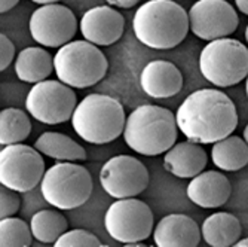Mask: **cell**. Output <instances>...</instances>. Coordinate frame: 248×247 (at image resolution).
Instances as JSON below:
<instances>
[{"label":"cell","instance_id":"obj_12","mask_svg":"<svg viewBox=\"0 0 248 247\" xmlns=\"http://www.w3.org/2000/svg\"><path fill=\"white\" fill-rule=\"evenodd\" d=\"M100 183L110 197L116 199L137 197L149 186V171L134 156L118 155L103 165Z\"/></svg>","mask_w":248,"mask_h":247},{"label":"cell","instance_id":"obj_36","mask_svg":"<svg viewBox=\"0 0 248 247\" xmlns=\"http://www.w3.org/2000/svg\"><path fill=\"white\" fill-rule=\"evenodd\" d=\"M245 40H247V45H248V26L245 29Z\"/></svg>","mask_w":248,"mask_h":247},{"label":"cell","instance_id":"obj_25","mask_svg":"<svg viewBox=\"0 0 248 247\" xmlns=\"http://www.w3.org/2000/svg\"><path fill=\"white\" fill-rule=\"evenodd\" d=\"M31 227L19 217H3L0 220V246L29 247L33 241Z\"/></svg>","mask_w":248,"mask_h":247},{"label":"cell","instance_id":"obj_34","mask_svg":"<svg viewBox=\"0 0 248 247\" xmlns=\"http://www.w3.org/2000/svg\"><path fill=\"white\" fill-rule=\"evenodd\" d=\"M244 140L248 143V124H247V127L244 128Z\"/></svg>","mask_w":248,"mask_h":247},{"label":"cell","instance_id":"obj_18","mask_svg":"<svg viewBox=\"0 0 248 247\" xmlns=\"http://www.w3.org/2000/svg\"><path fill=\"white\" fill-rule=\"evenodd\" d=\"M207 163L205 149L192 140L175 143L164 156V168L178 179H193L204 171Z\"/></svg>","mask_w":248,"mask_h":247},{"label":"cell","instance_id":"obj_28","mask_svg":"<svg viewBox=\"0 0 248 247\" xmlns=\"http://www.w3.org/2000/svg\"><path fill=\"white\" fill-rule=\"evenodd\" d=\"M15 45L6 34H0V70H6L14 61Z\"/></svg>","mask_w":248,"mask_h":247},{"label":"cell","instance_id":"obj_5","mask_svg":"<svg viewBox=\"0 0 248 247\" xmlns=\"http://www.w3.org/2000/svg\"><path fill=\"white\" fill-rule=\"evenodd\" d=\"M54 69L58 81L83 89L94 86L106 76L108 61L97 45L88 40H72L54 55Z\"/></svg>","mask_w":248,"mask_h":247},{"label":"cell","instance_id":"obj_13","mask_svg":"<svg viewBox=\"0 0 248 247\" xmlns=\"http://www.w3.org/2000/svg\"><path fill=\"white\" fill-rule=\"evenodd\" d=\"M187 14L192 33L207 42L233 34L239 24L235 8L226 0H198Z\"/></svg>","mask_w":248,"mask_h":247},{"label":"cell","instance_id":"obj_21","mask_svg":"<svg viewBox=\"0 0 248 247\" xmlns=\"http://www.w3.org/2000/svg\"><path fill=\"white\" fill-rule=\"evenodd\" d=\"M34 148L42 153L57 161H85L86 150L72 137L57 131H45L34 142Z\"/></svg>","mask_w":248,"mask_h":247},{"label":"cell","instance_id":"obj_6","mask_svg":"<svg viewBox=\"0 0 248 247\" xmlns=\"http://www.w3.org/2000/svg\"><path fill=\"white\" fill-rule=\"evenodd\" d=\"M93 177L86 167L60 161L45 171L40 182L42 197L55 209L73 210L83 206L93 194Z\"/></svg>","mask_w":248,"mask_h":247},{"label":"cell","instance_id":"obj_9","mask_svg":"<svg viewBox=\"0 0 248 247\" xmlns=\"http://www.w3.org/2000/svg\"><path fill=\"white\" fill-rule=\"evenodd\" d=\"M107 234L128 246L149 238L153 230V213L150 207L135 197L119 198L104 214Z\"/></svg>","mask_w":248,"mask_h":247},{"label":"cell","instance_id":"obj_30","mask_svg":"<svg viewBox=\"0 0 248 247\" xmlns=\"http://www.w3.org/2000/svg\"><path fill=\"white\" fill-rule=\"evenodd\" d=\"M19 0H0V12L2 14H6L9 12L14 6L18 5Z\"/></svg>","mask_w":248,"mask_h":247},{"label":"cell","instance_id":"obj_3","mask_svg":"<svg viewBox=\"0 0 248 247\" xmlns=\"http://www.w3.org/2000/svg\"><path fill=\"white\" fill-rule=\"evenodd\" d=\"M178 136L175 115L170 109L143 104L135 107L125 122L124 139L129 149L144 156H157L170 150Z\"/></svg>","mask_w":248,"mask_h":247},{"label":"cell","instance_id":"obj_23","mask_svg":"<svg viewBox=\"0 0 248 247\" xmlns=\"http://www.w3.org/2000/svg\"><path fill=\"white\" fill-rule=\"evenodd\" d=\"M31 132V122L24 110L8 107L0 112V145L22 143Z\"/></svg>","mask_w":248,"mask_h":247},{"label":"cell","instance_id":"obj_14","mask_svg":"<svg viewBox=\"0 0 248 247\" xmlns=\"http://www.w3.org/2000/svg\"><path fill=\"white\" fill-rule=\"evenodd\" d=\"M79 29L85 40L97 47H110L122 37L125 18L111 6H95L82 15Z\"/></svg>","mask_w":248,"mask_h":247},{"label":"cell","instance_id":"obj_24","mask_svg":"<svg viewBox=\"0 0 248 247\" xmlns=\"http://www.w3.org/2000/svg\"><path fill=\"white\" fill-rule=\"evenodd\" d=\"M33 237L45 244H55V241L69 231V222L57 210H40L33 214L31 222Z\"/></svg>","mask_w":248,"mask_h":247},{"label":"cell","instance_id":"obj_19","mask_svg":"<svg viewBox=\"0 0 248 247\" xmlns=\"http://www.w3.org/2000/svg\"><path fill=\"white\" fill-rule=\"evenodd\" d=\"M202 238L213 247H229L235 246L242 234L241 222L236 216L217 212L210 214L201 227Z\"/></svg>","mask_w":248,"mask_h":247},{"label":"cell","instance_id":"obj_27","mask_svg":"<svg viewBox=\"0 0 248 247\" xmlns=\"http://www.w3.org/2000/svg\"><path fill=\"white\" fill-rule=\"evenodd\" d=\"M21 207V198L16 191L2 185L0 188V217L14 216Z\"/></svg>","mask_w":248,"mask_h":247},{"label":"cell","instance_id":"obj_33","mask_svg":"<svg viewBox=\"0 0 248 247\" xmlns=\"http://www.w3.org/2000/svg\"><path fill=\"white\" fill-rule=\"evenodd\" d=\"M235 246H238V247H248V237H247V238L239 240Z\"/></svg>","mask_w":248,"mask_h":247},{"label":"cell","instance_id":"obj_1","mask_svg":"<svg viewBox=\"0 0 248 247\" xmlns=\"http://www.w3.org/2000/svg\"><path fill=\"white\" fill-rule=\"evenodd\" d=\"M178 130L187 140L214 145L229 137L238 127V112L232 99L220 89L193 91L175 114Z\"/></svg>","mask_w":248,"mask_h":247},{"label":"cell","instance_id":"obj_11","mask_svg":"<svg viewBox=\"0 0 248 247\" xmlns=\"http://www.w3.org/2000/svg\"><path fill=\"white\" fill-rule=\"evenodd\" d=\"M75 12L60 3L42 5L30 16V34L46 48H61L72 42L78 32Z\"/></svg>","mask_w":248,"mask_h":247},{"label":"cell","instance_id":"obj_31","mask_svg":"<svg viewBox=\"0 0 248 247\" xmlns=\"http://www.w3.org/2000/svg\"><path fill=\"white\" fill-rule=\"evenodd\" d=\"M235 5L239 12H242L244 15H248V0H235Z\"/></svg>","mask_w":248,"mask_h":247},{"label":"cell","instance_id":"obj_20","mask_svg":"<svg viewBox=\"0 0 248 247\" xmlns=\"http://www.w3.org/2000/svg\"><path fill=\"white\" fill-rule=\"evenodd\" d=\"M54 69V57L39 47L24 48L15 60V73L19 81L27 83H37L48 79Z\"/></svg>","mask_w":248,"mask_h":247},{"label":"cell","instance_id":"obj_35","mask_svg":"<svg viewBox=\"0 0 248 247\" xmlns=\"http://www.w3.org/2000/svg\"><path fill=\"white\" fill-rule=\"evenodd\" d=\"M245 93H247V99H248V76L245 79Z\"/></svg>","mask_w":248,"mask_h":247},{"label":"cell","instance_id":"obj_8","mask_svg":"<svg viewBox=\"0 0 248 247\" xmlns=\"http://www.w3.org/2000/svg\"><path fill=\"white\" fill-rule=\"evenodd\" d=\"M78 97L75 89L61 81L45 79L33 85L26 99V109L39 122L57 125L72 121Z\"/></svg>","mask_w":248,"mask_h":247},{"label":"cell","instance_id":"obj_22","mask_svg":"<svg viewBox=\"0 0 248 247\" xmlns=\"http://www.w3.org/2000/svg\"><path fill=\"white\" fill-rule=\"evenodd\" d=\"M211 160L223 171H238L248 164V143L238 136L218 140L211 148Z\"/></svg>","mask_w":248,"mask_h":247},{"label":"cell","instance_id":"obj_29","mask_svg":"<svg viewBox=\"0 0 248 247\" xmlns=\"http://www.w3.org/2000/svg\"><path fill=\"white\" fill-rule=\"evenodd\" d=\"M106 2L113 6V8H121V9H129L137 5L140 0H106Z\"/></svg>","mask_w":248,"mask_h":247},{"label":"cell","instance_id":"obj_10","mask_svg":"<svg viewBox=\"0 0 248 247\" xmlns=\"http://www.w3.org/2000/svg\"><path fill=\"white\" fill-rule=\"evenodd\" d=\"M42 153L22 143L8 145L0 152V183L16 191L34 189L45 176Z\"/></svg>","mask_w":248,"mask_h":247},{"label":"cell","instance_id":"obj_32","mask_svg":"<svg viewBox=\"0 0 248 247\" xmlns=\"http://www.w3.org/2000/svg\"><path fill=\"white\" fill-rule=\"evenodd\" d=\"M31 2L37 5H51V3H58L60 0H31Z\"/></svg>","mask_w":248,"mask_h":247},{"label":"cell","instance_id":"obj_26","mask_svg":"<svg viewBox=\"0 0 248 247\" xmlns=\"http://www.w3.org/2000/svg\"><path fill=\"white\" fill-rule=\"evenodd\" d=\"M57 247H100L103 243L86 230H70L65 231L57 241Z\"/></svg>","mask_w":248,"mask_h":247},{"label":"cell","instance_id":"obj_17","mask_svg":"<svg viewBox=\"0 0 248 247\" xmlns=\"http://www.w3.org/2000/svg\"><path fill=\"white\" fill-rule=\"evenodd\" d=\"M202 232L198 223L180 213H172L155 227L153 240L159 247H195L201 243Z\"/></svg>","mask_w":248,"mask_h":247},{"label":"cell","instance_id":"obj_15","mask_svg":"<svg viewBox=\"0 0 248 247\" xmlns=\"http://www.w3.org/2000/svg\"><path fill=\"white\" fill-rule=\"evenodd\" d=\"M140 86L146 96L161 100L178 94L183 88V75L178 67L165 60H155L146 64L140 75Z\"/></svg>","mask_w":248,"mask_h":247},{"label":"cell","instance_id":"obj_16","mask_svg":"<svg viewBox=\"0 0 248 247\" xmlns=\"http://www.w3.org/2000/svg\"><path fill=\"white\" fill-rule=\"evenodd\" d=\"M232 186L220 171L208 170L195 176L187 185V198L202 209H217L228 203Z\"/></svg>","mask_w":248,"mask_h":247},{"label":"cell","instance_id":"obj_4","mask_svg":"<svg viewBox=\"0 0 248 247\" xmlns=\"http://www.w3.org/2000/svg\"><path fill=\"white\" fill-rule=\"evenodd\" d=\"M125 110L119 100L104 94H89L75 109L72 125L86 143L107 145L125 130Z\"/></svg>","mask_w":248,"mask_h":247},{"label":"cell","instance_id":"obj_2","mask_svg":"<svg viewBox=\"0 0 248 247\" xmlns=\"http://www.w3.org/2000/svg\"><path fill=\"white\" fill-rule=\"evenodd\" d=\"M132 30L147 48L172 49L190 30L189 14L174 0H147L134 14Z\"/></svg>","mask_w":248,"mask_h":247},{"label":"cell","instance_id":"obj_7","mask_svg":"<svg viewBox=\"0 0 248 247\" xmlns=\"http://www.w3.org/2000/svg\"><path fill=\"white\" fill-rule=\"evenodd\" d=\"M199 70L217 88L238 85L248 76V48L231 37L211 40L199 54Z\"/></svg>","mask_w":248,"mask_h":247}]
</instances>
